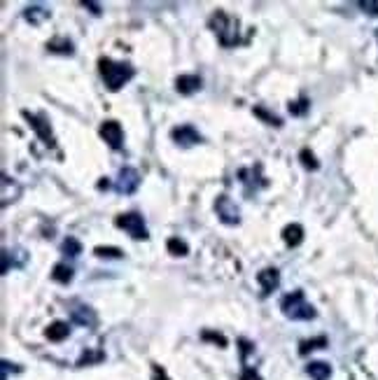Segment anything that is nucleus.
<instances>
[{
  "instance_id": "7ed1b4c3",
  "label": "nucleus",
  "mask_w": 378,
  "mask_h": 380,
  "mask_svg": "<svg viewBox=\"0 0 378 380\" xmlns=\"http://www.w3.org/2000/svg\"><path fill=\"white\" fill-rule=\"evenodd\" d=\"M210 28L217 33V38L224 47H234L236 42H239V30H231V28H239V21L231 19L224 12H215V14H212Z\"/></svg>"
},
{
  "instance_id": "393cba45",
  "label": "nucleus",
  "mask_w": 378,
  "mask_h": 380,
  "mask_svg": "<svg viewBox=\"0 0 378 380\" xmlns=\"http://www.w3.org/2000/svg\"><path fill=\"white\" fill-rule=\"evenodd\" d=\"M315 346H327V341H325V339H318V341H306V343H301V352L306 354L308 350H315Z\"/></svg>"
},
{
  "instance_id": "6e6552de",
  "label": "nucleus",
  "mask_w": 378,
  "mask_h": 380,
  "mask_svg": "<svg viewBox=\"0 0 378 380\" xmlns=\"http://www.w3.org/2000/svg\"><path fill=\"white\" fill-rule=\"evenodd\" d=\"M170 138H173V143H178L182 147H192V145H199L201 140V133L194 128L192 124H182V126H175L173 131H170Z\"/></svg>"
},
{
  "instance_id": "bb28decb",
  "label": "nucleus",
  "mask_w": 378,
  "mask_h": 380,
  "mask_svg": "<svg viewBox=\"0 0 378 380\" xmlns=\"http://www.w3.org/2000/svg\"><path fill=\"white\" fill-rule=\"evenodd\" d=\"M203 339H210V341H215V343H219V346H227V341H224V336H219V334H210V332H203Z\"/></svg>"
},
{
  "instance_id": "412c9836",
  "label": "nucleus",
  "mask_w": 378,
  "mask_h": 380,
  "mask_svg": "<svg viewBox=\"0 0 378 380\" xmlns=\"http://www.w3.org/2000/svg\"><path fill=\"white\" fill-rule=\"evenodd\" d=\"M96 257H101V259H119V257H124V252H121L119 248H103V245H99V248L94 250Z\"/></svg>"
},
{
  "instance_id": "f257e3e1",
  "label": "nucleus",
  "mask_w": 378,
  "mask_h": 380,
  "mask_svg": "<svg viewBox=\"0 0 378 380\" xmlns=\"http://www.w3.org/2000/svg\"><path fill=\"white\" fill-rule=\"evenodd\" d=\"M99 70H101L103 82H106V87L110 91H119L126 82H131L133 75H136V68H133L131 63L112 61V59H101Z\"/></svg>"
},
{
  "instance_id": "5701e85b",
  "label": "nucleus",
  "mask_w": 378,
  "mask_h": 380,
  "mask_svg": "<svg viewBox=\"0 0 378 380\" xmlns=\"http://www.w3.org/2000/svg\"><path fill=\"white\" fill-rule=\"evenodd\" d=\"M299 157H301V163H304V168H308V170H318V161H315V157L310 154L308 150H304V152H301V154H299Z\"/></svg>"
},
{
  "instance_id": "c85d7f7f",
  "label": "nucleus",
  "mask_w": 378,
  "mask_h": 380,
  "mask_svg": "<svg viewBox=\"0 0 378 380\" xmlns=\"http://www.w3.org/2000/svg\"><path fill=\"white\" fill-rule=\"evenodd\" d=\"M84 8L94 10V14H96V17H99V14H101V5H96V3H84Z\"/></svg>"
},
{
  "instance_id": "b1692460",
  "label": "nucleus",
  "mask_w": 378,
  "mask_h": 380,
  "mask_svg": "<svg viewBox=\"0 0 378 380\" xmlns=\"http://www.w3.org/2000/svg\"><path fill=\"white\" fill-rule=\"evenodd\" d=\"M255 114H257V117H261V119H266V121H269V124H273V126H280V119L273 117V114H269V112H264L261 108H255Z\"/></svg>"
},
{
  "instance_id": "4468645a",
  "label": "nucleus",
  "mask_w": 378,
  "mask_h": 380,
  "mask_svg": "<svg viewBox=\"0 0 378 380\" xmlns=\"http://www.w3.org/2000/svg\"><path fill=\"white\" fill-rule=\"evenodd\" d=\"M47 49L54 54H63V57H72L75 54V45L68 38H54L47 42Z\"/></svg>"
},
{
  "instance_id": "dca6fc26",
  "label": "nucleus",
  "mask_w": 378,
  "mask_h": 380,
  "mask_svg": "<svg viewBox=\"0 0 378 380\" xmlns=\"http://www.w3.org/2000/svg\"><path fill=\"white\" fill-rule=\"evenodd\" d=\"M306 373L313 380H329V376H332V366L325 364V361H310L306 366Z\"/></svg>"
},
{
  "instance_id": "a878e982",
  "label": "nucleus",
  "mask_w": 378,
  "mask_h": 380,
  "mask_svg": "<svg viewBox=\"0 0 378 380\" xmlns=\"http://www.w3.org/2000/svg\"><path fill=\"white\" fill-rule=\"evenodd\" d=\"M241 380H261V378H259V373L255 371V369H243Z\"/></svg>"
},
{
  "instance_id": "aec40b11",
  "label": "nucleus",
  "mask_w": 378,
  "mask_h": 380,
  "mask_svg": "<svg viewBox=\"0 0 378 380\" xmlns=\"http://www.w3.org/2000/svg\"><path fill=\"white\" fill-rule=\"evenodd\" d=\"M168 252L175 257H185L189 252V248L185 241H180V238H168Z\"/></svg>"
},
{
  "instance_id": "4be33fe9",
  "label": "nucleus",
  "mask_w": 378,
  "mask_h": 380,
  "mask_svg": "<svg viewBox=\"0 0 378 380\" xmlns=\"http://www.w3.org/2000/svg\"><path fill=\"white\" fill-rule=\"evenodd\" d=\"M308 101L306 98H301V101H297V103H290V112L292 114H297V117H301V114H306L308 112Z\"/></svg>"
},
{
  "instance_id": "cd10ccee",
  "label": "nucleus",
  "mask_w": 378,
  "mask_h": 380,
  "mask_svg": "<svg viewBox=\"0 0 378 380\" xmlns=\"http://www.w3.org/2000/svg\"><path fill=\"white\" fill-rule=\"evenodd\" d=\"M362 10H369V14H378V3H359Z\"/></svg>"
},
{
  "instance_id": "0eeeda50",
  "label": "nucleus",
  "mask_w": 378,
  "mask_h": 380,
  "mask_svg": "<svg viewBox=\"0 0 378 380\" xmlns=\"http://www.w3.org/2000/svg\"><path fill=\"white\" fill-rule=\"evenodd\" d=\"M115 187H117L119 194H126V196L133 194L140 187V173L136 168H129V166L121 168L119 175H117V185Z\"/></svg>"
},
{
  "instance_id": "6ab92c4d",
  "label": "nucleus",
  "mask_w": 378,
  "mask_h": 380,
  "mask_svg": "<svg viewBox=\"0 0 378 380\" xmlns=\"http://www.w3.org/2000/svg\"><path fill=\"white\" fill-rule=\"evenodd\" d=\"M61 250H63V252L68 254V257H80L82 254V243L77 241V238L68 236L63 241V245H61Z\"/></svg>"
},
{
  "instance_id": "f3484780",
  "label": "nucleus",
  "mask_w": 378,
  "mask_h": 380,
  "mask_svg": "<svg viewBox=\"0 0 378 380\" xmlns=\"http://www.w3.org/2000/svg\"><path fill=\"white\" fill-rule=\"evenodd\" d=\"M50 17H52V12L45 10V8H40V5H33V8L26 10V21H30L33 26H40V23L47 21Z\"/></svg>"
},
{
  "instance_id": "39448f33",
  "label": "nucleus",
  "mask_w": 378,
  "mask_h": 380,
  "mask_svg": "<svg viewBox=\"0 0 378 380\" xmlns=\"http://www.w3.org/2000/svg\"><path fill=\"white\" fill-rule=\"evenodd\" d=\"M215 212L219 217V222L227 224V226H236L241 224V210L239 206L234 203V201L229 199V196H217L215 199Z\"/></svg>"
},
{
  "instance_id": "9d476101",
  "label": "nucleus",
  "mask_w": 378,
  "mask_h": 380,
  "mask_svg": "<svg viewBox=\"0 0 378 380\" xmlns=\"http://www.w3.org/2000/svg\"><path fill=\"white\" fill-rule=\"evenodd\" d=\"M201 87H203V79L199 75H180L175 79V89H178V94L182 96L197 94V91H201Z\"/></svg>"
},
{
  "instance_id": "423d86ee",
  "label": "nucleus",
  "mask_w": 378,
  "mask_h": 380,
  "mask_svg": "<svg viewBox=\"0 0 378 380\" xmlns=\"http://www.w3.org/2000/svg\"><path fill=\"white\" fill-rule=\"evenodd\" d=\"M101 138L106 140L110 150H121L124 147V128H121L119 121L108 119L101 124Z\"/></svg>"
},
{
  "instance_id": "1a4fd4ad",
  "label": "nucleus",
  "mask_w": 378,
  "mask_h": 380,
  "mask_svg": "<svg viewBox=\"0 0 378 380\" xmlns=\"http://www.w3.org/2000/svg\"><path fill=\"white\" fill-rule=\"evenodd\" d=\"M23 119L28 121L30 124V128H33L35 133H38V136L45 140L47 145H54V136H52V128H50V124H47V121H42L40 117H35V114H30L28 110H23Z\"/></svg>"
},
{
  "instance_id": "2eb2a0df",
  "label": "nucleus",
  "mask_w": 378,
  "mask_h": 380,
  "mask_svg": "<svg viewBox=\"0 0 378 380\" xmlns=\"http://www.w3.org/2000/svg\"><path fill=\"white\" fill-rule=\"evenodd\" d=\"M72 320L77 324H84V327H94L96 324V312L89 308V306H77L75 310H72Z\"/></svg>"
},
{
  "instance_id": "a211bd4d",
  "label": "nucleus",
  "mask_w": 378,
  "mask_h": 380,
  "mask_svg": "<svg viewBox=\"0 0 378 380\" xmlns=\"http://www.w3.org/2000/svg\"><path fill=\"white\" fill-rule=\"evenodd\" d=\"M52 278L61 285H68L72 280V268L68 263H57V266L52 268Z\"/></svg>"
},
{
  "instance_id": "20e7f679",
  "label": "nucleus",
  "mask_w": 378,
  "mask_h": 380,
  "mask_svg": "<svg viewBox=\"0 0 378 380\" xmlns=\"http://www.w3.org/2000/svg\"><path fill=\"white\" fill-rule=\"evenodd\" d=\"M115 224H117L119 229H124L131 238H136V241H145V238H150L143 214H138V212H124V214H119V217L115 219Z\"/></svg>"
},
{
  "instance_id": "f03ea898",
  "label": "nucleus",
  "mask_w": 378,
  "mask_h": 380,
  "mask_svg": "<svg viewBox=\"0 0 378 380\" xmlns=\"http://www.w3.org/2000/svg\"><path fill=\"white\" fill-rule=\"evenodd\" d=\"M280 310L288 320H313L315 317V308L306 301L301 290L288 294V297L280 301Z\"/></svg>"
},
{
  "instance_id": "f8f14e48",
  "label": "nucleus",
  "mask_w": 378,
  "mask_h": 380,
  "mask_svg": "<svg viewBox=\"0 0 378 380\" xmlns=\"http://www.w3.org/2000/svg\"><path fill=\"white\" fill-rule=\"evenodd\" d=\"M283 241L285 245H290V248H297V245H301L304 241V229L301 224H288L283 229Z\"/></svg>"
},
{
  "instance_id": "9b49d317",
  "label": "nucleus",
  "mask_w": 378,
  "mask_h": 380,
  "mask_svg": "<svg viewBox=\"0 0 378 380\" xmlns=\"http://www.w3.org/2000/svg\"><path fill=\"white\" fill-rule=\"evenodd\" d=\"M257 283L261 285V294H271L273 290H278L280 285V275L276 268H264V271L257 273Z\"/></svg>"
},
{
  "instance_id": "ddd939ff",
  "label": "nucleus",
  "mask_w": 378,
  "mask_h": 380,
  "mask_svg": "<svg viewBox=\"0 0 378 380\" xmlns=\"http://www.w3.org/2000/svg\"><path fill=\"white\" fill-rule=\"evenodd\" d=\"M70 336V324L68 322H54L47 327V339L54 341V343H61Z\"/></svg>"
}]
</instances>
